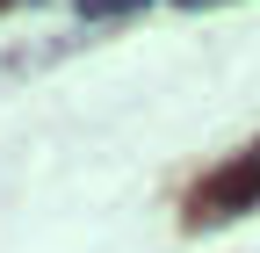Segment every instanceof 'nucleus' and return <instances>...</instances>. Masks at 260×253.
<instances>
[{"label": "nucleus", "instance_id": "obj_1", "mask_svg": "<svg viewBox=\"0 0 260 253\" xmlns=\"http://www.w3.org/2000/svg\"><path fill=\"white\" fill-rule=\"evenodd\" d=\"M253 188H260V174H253V167H232V181H217L203 203H210V210H239V203L253 196Z\"/></svg>", "mask_w": 260, "mask_h": 253}]
</instances>
